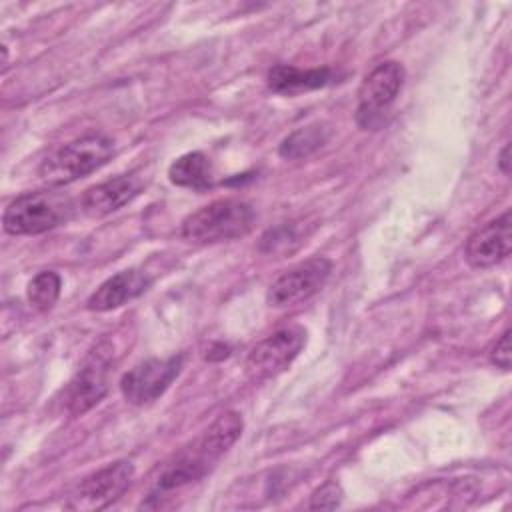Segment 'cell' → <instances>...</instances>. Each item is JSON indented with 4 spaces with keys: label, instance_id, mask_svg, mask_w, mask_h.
I'll return each instance as SVG.
<instances>
[{
    "label": "cell",
    "instance_id": "1",
    "mask_svg": "<svg viewBox=\"0 0 512 512\" xmlns=\"http://www.w3.org/2000/svg\"><path fill=\"white\" fill-rule=\"evenodd\" d=\"M244 428L242 416L234 410L218 414L210 426L158 476L156 492H168L204 478L216 460L230 450Z\"/></svg>",
    "mask_w": 512,
    "mask_h": 512
},
{
    "label": "cell",
    "instance_id": "2",
    "mask_svg": "<svg viewBox=\"0 0 512 512\" xmlns=\"http://www.w3.org/2000/svg\"><path fill=\"white\" fill-rule=\"evenodd\" d=\"M256 224L254 208L238 198L214 200L182 222V238L190 244H216L246 236Z\"/></svg>",
    "mask_w": 512,
    "mask_h": 512
},
{
    "label": "cell",
    "instance_id": "3",
    "mask_svg": "<svg viewBox=\"0 0 512 512\" xmlns=\"http://www.w3.org/2000/svg\"><path fill=\"white\" fill-rule=\"evenodd\" d=\"M74 214V202L68 194L56 190H36L14 198L2 216V226L12 236H34L48 232Z\"/></svg>",
    "mask_w": 512,
    "mask_h": 512
},
{
    "label": "cell",
    "instance_id": "4",
    "mask_svg": "<svg viewBox=\"0 0 512 512\" xmlns=\"http://www.w3.org/2000/svg\"><path fill=\"white\" fill-rule=\"evenodd\" d=\"M114 156V142L104 134H86L48 154L38 174L50 186H64L102 168Z\"/></svg>",
    "mask_w": 512,
    "mask_h": 512
},
{
    "label": "cell",
    "instance_id": "5",
    "mask_svg": "<svg viewBox=\"0 0 512 512\" xmlns=\"http://www.w3.org/2000/svg\"><path fill=\"white\" fill-rule=\"evenodd\" d=\"M404 84V66L394 60H386L372 68L360 88L356 104V124L362 130H378L396 102Z\"/></svg>",
    "mask_w": 512,
    "mask_h": 512
},
{
    "label": "cell",
    "instance_id": "6",
    "mask_svg": "<svg viewBox=\"0 0 512 512\" xmlns=\"http://www.w3.org/2000/svg\"><path fill=\"white\" fill-rule=\"evenodd\" d=\"M306 344V330L298 324H288L264 340L256 342L244 360V374L250 382L260 384L282 374L302 352Z\"/></svg>",
    "mask_w": 512,
    "mask_h": 512
},
{
    "label": "cell",
    "instance_id": "7",
    "mask_svg": "<svg viewBox=\"0 0 512 512\" xmlns=\"http://www.w3.org/2000/svg\"><path fill=\"white\" fill-rule=\"evenodd\" d=\"M332 272V262L326 256H312L298 262L280 274L266 292V302L272 308H288L306 302L322 290Z\"/></svg>",
    "mask_w": 512,
    "mask_h": 512
},
{
    "label": "cell",
    "instance_id": "8",
    "mask_svg": "<svg viewBox=\"0 0 512 512\" xmlns=\"http://www.w3.org/2000/svg\"><path fill=\"white\" fill-rule=\"evenodd\" d=\"M134 466L128 460L112 462L86 476L68 496L70 510H102L116 502L132 484Z\"/></svg>",
    "mask_w": 512,
    "mask_h": 512
},
{
    "label": "cell",
    "instance_id": "9",
    "mask_svg": "<svg viewBox=\"0 0 512 512\" xmlns=\"http://www.w3.org/2000/svg\"><path fill=\"white\" fill-rule=\"evenodd\" d=\"M182 370V356L148 358L130 368L122 380L120 390L126 402L144 406L158 400Z\"/></svg>",
    "mask_w": 512,
    "mask_h": 512
},
{
    "label": "cell",
    "instance_id": "10",
    "mask_svg": "<svg viewBox=\"0 0 512 512\" xmlns=\"http://www.w3.org/2000/svg\"><path fill=\"white\" fill-rule=\"evenodd\" d=\"M510 210L476 228L464 246V258L472 268H492L506 260L512 250Z\"/></svg>",
    "mask_w": 512,
    "mask_h": 512
},
{
    "label": "cell",
    "instance_id": "11",
    "mask_svg": "<svg viewBox=\"0 0 512 512\" xmlns=\"http://www.w3.org/2000/svg\"><path fill=\"white\" fill-rule=\"evenodd\" d=\"M110 360L102 346L90 352L78 374L68 386L66 406L72 416H82L94 408L108 392V368Z\"/></svg>",
    "mask_w": 512,
    "mask_h": 512
},
{
    "label": "cell",
    "instance_id": "12",
    "mask_svg": "<svg viewBox=\"0 0 512 512\" xmlns=\"http://www.w3.org/2000/svg\"><path fill=\"white\" fill-rule=\"evenodd\" d=\"M140 190L142 180L138 176L122 174L88 188L80 198V208L92 218H102L132 202Z\"/></svg>",
    "mask_w": 512,
    "mask_h": 512
},
{
    "label": "cell",
    "instance_id": "13",
    "mask_svg": "<svg viewBox=\"0 0 512 512\" xmlns=\"http://www.w3.org/2000/svg\"><path fill=\"white\" fill-rule=\"evenodd\" d=\"M150 284H152V278L146 272H142L138 268L122 270V272L110 276L108 280H104L90 294V298L86 300V308L92 312L116 310V308L124 306L126 302L144 294Z\"/></svg>",
    "mask_w": 512,
    "mask_h": 512
},
{
    "label": "cell",
    "instance_id": "14",
    "mask_svg": "<svg viewBox=\"0 0 512 512\" xmlns=\"http://www.w3.org/2000/svg\"><path fill=\"white\" fill-rule=\"evenodd\" d=\"M334 72L330 68H296L288 64H276L268 72V88L278 94H300L330 84Z\"/></svg>",
    "mask_w": 512,
    "mask_h": 512
},
{
    "label": "cell",
    "instance_id": "15",
    "mask_svg": "<svg viewBox=\"0 0 512 512\" xmlns=\"http://www.w3.org/2000/svg\"><path fill=\"white\" fill-rule=\"evenodd\" d=\"M168 178L176 186L204 190L212 184V164L202 152H188L170 164Z\"/></svg>",
    "mask_w": 512,
    "mask_h": 512
},
{
    "label": "cell",
    "instance_id": "16",
    "mask_svg": "<svg viewBox=\"0 0 512 512\" xmlns=\"http://www.w3.org/2000/svg\"><path fill=\"white\" fill-rule=\"evenodd\" d=\"M328 140V128L322 124H310L302 126L294 132H290L278 146V154L286 160H302L314 154L318 148L324 146Z\"/></svg>",
    "mask_w": 512,
    "mask_h": 512
},
{
    "label": "cell",
    "instance_id": "17",
    "mask_svg": "<svg viewBox=\"0 0 512 512\" xmlns=\"http://www.w3.org/2000/svg\"><path fill=\"white\" fill-rule=\"evenodd\" d=\"M62 280L54 270L38 272L26 286V298L38 312H48L60 298Z\"/></svg>",
    "mask_w": 512,
    "mask_h": 512
},
{
    "label": "cell",
    "instance_id": "18",
    "mask_svg": "<svg viewBox=\"0 0 512 512\" xmlns=\"http://www.w3.org/2000/svg\"><path fill=\"white\" fill-rule=\"evenodd\" d=\"M300 242V234L296 232L294 224H280L268 230L260 238V250L266 254H286L292 252Z\"/></svg>",
    "mask_w": 512,
    "mask_h": 512
},
{
    "label": "cell",
    "instance_id": "19",
    "mask_svg": "<svg viewBox=\"0 0 512 512\" xmlns=\"http://www.w3.org/2000/svg\"><path fill=\"white\" fill-rule=\"evenodd\" d=\"M342 486L336 480H326L320 488H316L310 496V510H332L336 506H340L342 502Z\"/></svg>",
    "mask_w": 512,
    "mask_h": 512
},
{
    "label": "cell",
    "instance_id": "20",
    "mask_svg": "<svg viewBox=\"0 0 512 512\" xmlns=\"http://www.w3.org/2000/svg\"><path fill=\"white\" fill-rule=\"evenodd\" d=\"M488 356L496 368H502V370L510 368V330H504L500 334V338L494 342Z\"/></svg>",
    "mask_w": 512,
    "mask_h": 512
},
{
    "label": "cell",
    "instance_id": "21",
    "mask_svg": "<svg viewBox=\"0 0 512 512\" xmlns=\"http://www.w3.org/2000/svg\"><path fill=\"white\" fill-rule=\"evenodd\" d=\"M508 154H510V146L506 144L502 150H500V156H498V168L508 176L510 174V158H508Z\"/></svg>",
    "mask_w": 512,
    "mask_h": 512
}]
</instances>
